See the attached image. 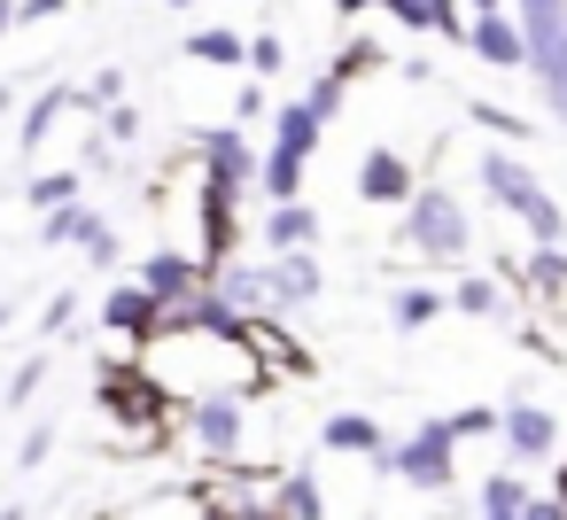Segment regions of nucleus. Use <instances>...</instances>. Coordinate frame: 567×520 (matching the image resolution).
I'll list each match as a JSON object with an SVG mask.
<instances>
[{
  "mask_svg": "<svg viewBox=\"0 0 567 520\" xmlns=\"http://www.w3.org/2000/svg\"><path fill=\"white\" fill-rule=\"evenodd\" d=\"M520 505H528L520 474H489V481H482V512H489V520H520Z\"/></svg>",
  "mask_w": 567,
  "mask_h": 520,
  "instance_id": "b1692460",
  "label": "nucleus"
},
{
  "mask_svg": "<svg viewBox=\"0 0 567 520\" xmlns=\"http://www.w3.org/2000/svg\"><path fill=\"white\" fill-rule=\"evenodd\" d=\"M17 32V0H0V40H9Z\"/></svg>",
  "mask_w": 567,
  "mask_h": 520,
  "instance_id": "58836bf2",
  "label": "nucleus"
},
{
  "mask_svg": "<svg viewBox=\"0 0 567 520\" xmlns=\"http://www.w3.org/2000/svg\"><path fill=\"white\" fill-rule=\"evenodd\" d=\"M319 443H327V450H342V458H381V450H389V443H381V427H373L365 412H334V419L319 427Z\"/></svg>",
  "mask_w": 567,
  "mask_h": 520,
  "instance_id": "f3484780",
  "label": "nucleus"
},
{
  "mask_svg": "<svg viewBox=\"0 0 567 520\" xmlns=\"http://www.w3.org/2000/svg\"><path fill=\"white\" fill-rule=\"evenodd\" d=\"M327 9H334V17L350 24V17H365V9H381V0H327Z\"/></svg>",
  "mask_w": 567,
  "mask_h": 520,
  "instance_id": "e433bc0d",
  "label": "nucleus"
},
{
  "mask_svg": "<svg viewBox=\"0 0 567 520\" xmlns=\"http://www.w3.org/2000/svg\"><path fill=\"white\" fill-rule=\"evenodd\" d=\"M265 249H272V257L319 249V210H311V202H272V210H265Z\"/></svg>",
  "mask_w": 567,
  "mask_h": 520,
  "instance_id": "ddd939ff",
  "label": "nucleus"
},
{
  "mask_svg": "<svg viewBox=\"0 0 567 520\" xmlns=\"http://www.w3.org/2000/svg\"><path fill=\"white\" fill-rule=\"evenodd\" d=\"M48 450H55V419H32V427H24V443H17V466H24V474H40V466H48Z\"/></svg>",
  "mask_w": 567,
  "mask_h": 520,
  "instance_id": "cd10ccee",
  "label": "nucleus"
},
{
  "mask_svg": "<svg viewBox=\"0 0 567 520\" xmlns=\"http://www.w3.org/2000/svg\"><path fill=\"white\" fill-rule=\"evenodd\" d=\"M404 249H420L427 264H466L474 249V226H466V202L435 179H420V195L404 202Z\"/></svg>",
  "mask_w": 567,
  "mask_h": 520,
  "instance_id": "f03ea898",
  "label": "nucleus"
},
{
  "mask_svg": "<svg viewBox=\"0 0 567 520\" xmlns=\"http://www.w3.org/2000/svg\"><path fill=\"white\" fill-rule=\"evenodd\" d=\"M497 427H505V450H513V458H544V450H551V412H536V404L497 412Z\"/></svg>",
  "mask_w": 567,
  "mask_h": 520,
  "instance_id": "a211bd4d",
  "label": "nucleus"
},
{
  "mask_svg": "<svg viewBox=\"0 0 567 520\" xmlns=\"http://www.w3.org/2000/svg\"><path fill=\"white\" fill-rule=\"evenodd\" d=\"M102 226H110V218L79 195V202H63V210H48V218H40V249H86Z\"/></svg>",
  "mask_w": 567,
  "mask_h": 520,
  "instance_id": "f8f14e48",
  "label": "nucleus"
},
{
  "mask_svg": "<svg viewBox=\"0 0 567 520\" xmlns=\"http://www.w3.org/2000/svg\"><path fill=\"white\" fill-rule=\"evenodd\" d=\"M164 9H195V0H164Z\"/></svg>",
  "mask_w": 567,
  "mask_h": 520,
  "instance_id": "37998d69",
  "label": "nucleus"
},
{
  "mask_svg": "<svg viewBox=\"0 0 567 520\" xmlns=\"http://www.w3.org/2000/svg\"><path fill=\"white\" fill-rule=\"evenodd\" d=\"M342 94H350V86H342V79L327 71V79H311V94H303V102H311V110H319V117L334 125V117H342Z\"/></svg>",
  "mask_w": 567,
  "mask_h": 520,
  "instance_id": "7c9ffc66",
  "label": "nucleus"
},
{
  "mask_svg": "<svg viewBox=\"0 0 567 520\" xmlns=\"http://www.w3.org/2000/svg\"><path fill=\"white\" fill-rule=\"evenodd\" d=\"M489 427H497V412H482V404H474V412H451V435H458V443H466V435H489Z\"/></svg>",
  "mask_w": 567,
  "mask_h": 520,
  "instance_id": "72a5a7b5",
  "label": "nucleus"
},
{
  "mask_svg": "<svg viewBox=\"0 0 567 520\" xmlns=\"http://www.w3.org/2000/svg\"><path fill=\"white\" fill-rule=\"evenodd\" d=\"M79 195H86V171H40V179L24 187V202H32L40 218H48V210H63V202H79Z\"/></svg>",
  "mask_w": 567,
  "mask_h": 520,
  "instance_id": "412c9836",
  "label": "nucleus"
},
{
  "mask_svg": "<svg viewBox=\"0 0 567 520\" xmlns=\"http://www.w3.org/2000/svg\"><path fill=\"white\" fill-rule=\"evenodd\" d=\"M319 288H327V272H319L311 249L272 257V311H303V303H319Z\"/></svg>",
  "mask_w": 567,
  "mask_h": 520,
  "instance_id": "9b49d317",
  "label": "nucleus"
},
{
  "mask_svg": "<svg viewBox=\"0 0 567 520\" xmlns=\"http://www.w3.org/2000/svg\"><path fill=\"white\" fill-rule=\"evenodd\" d=\"M9 319H17V311H9V303H0V334H9Z\"/></svg>",
  "mask_w": 567,
  "mask_h": 520,
  "instance_id": "a19ab883",
  "label": "nucleus"
},
{
  "mask_svg": "<svg viewBox=\"0 0 567 520\" xmlns=\"http://www.w3.org/2000/svg\"><path fill=\"white\" fill-rule=\"evenodd\" d=\"M164 326V311H156V295L141 288V280H117L110 295H102V334L110 342H148Z\"/></svg>",
  "mask_w": 567,
  "mask_h": 520,
  "instance_id": "1a4fd4ad",
  "label": "nucleus"
},
{
  "mask_svg": "<svg viewBox=\"0 0 567 520\" xmlns=\"http://www.w3.org/2000/svg\"><path fill=\"white\" fill-rule=\"evenodd\" d=\"M319 141H327V117H319L311 102L272 110V148H288V156H319Z\"/></svg>",
  "mask_w": 567,
  "mask_h": 520,
  "instance_id": "4468645a",
  "label": "nucleus"
},
{
  "mask_svg": "<svg viewBox=\"0 0 567 520\" xmlns=\"http://www.w3.org/2000/svg\"><path fill=\"white\" fill-rule=\"evenodd\" d=\"M474 125H482V133H497V141H528V133H536V125H520V117H513V110H497V102H474Z\"/></svg>",
  "mask_w": 567,
  "mask_h": 520,
  "instance_id": "c85d7f7f",
  "label": "nucleus"
},
{
  "mask_svg": "<svg viewBox=\"0 0 567 520\" xmlns=\"http://www.w3.org/2000/svg\"><path fill=\"white\" fill-rule=\"evenodd\" d=\"M482 187H489V202L497 210H513L528 233H536V249H559V233H567V218H559V202L544 195V179L520 164V156H505V148H489L482 156Z\"/></svg>",
  "mask_w": 567,
  "mask_h": 520,
  "instance_id": "f257e3e1",
  "label": "nucleus"
},
{
  "mask_svg": "<svg viewBox=\"0 0 567 520\" xmlns=\"http://www.w3.org/2000/svg\"><path fill=\"white\" fill-rule=\"evenodd\" d=\"M451 458H458V435H451V419H427L412 443H396V450H381L373 466H389V474H404L412 489H451Z\"/></svg>",
  "mask_w": 567,
  "mask_h": 520,
  "instance_id": "39448f33",
  "label": "nucleus"
},
{
  "mask_svg": "<svg viewBox=\"0 0 567 520\" xmlns=\"http://www.w3.org/2000/svg\"><path fill=\"white\" fill-rule=\"evenodd\" d=\"M40 381H48V350H32V357L9 373V404H32V396H40Z\"/></svg>",
  "mask_w": 567,
  "mask_h": 520,
  "instance_id": "c756f323",
  "label": "nucleus"
},
{
  "mask_svg": "<svg viewBox=\"0 0 567 520\" xmlns=\"http://www.w3.org/2000/svg\"><path fill=\"white\" fill-rule=\"evenodd\" d=\"M443 311H451V295H435V288H396V295H389V326H396V334H420V326H435Z\"/></svg>",
  "mask_w": 567,
  "mask_h": 520,
  "instance_id": "aec40b11",
  "label": "nucleus"
},
{
  "mask_svg": "<svg viewBox=\"0 0 567 520\" xmlns=\"http://www.w3.org/2000/svg\"><path fill=\"white\" fill-rule=\"evenodd\" d=\"M358 195H365L373 210H404V202L420 195V171H412L396 148H365V156H358Z\"/></svg>",
  "mask_w": 567,
  "mask_h": 520,
  "instance_id": "6e6552de",
  "label": "nucleus"
},
{
  "mask_svg": "<svg viewBox=\"0 0 567 520\" xmlns=\"http://www.w3.org/2000/svg\"><path fill=\"white\" fill-rule=\"evenodd\" d=\"M9 110H17V86H9V79H0V117H9Z\"/></svg>",
  "mask_w": 567,
  "mask_h": 520,
  "instance_id": "ea45409f",
  "label": "nucleus"
},
{
  "mask_svg": "<svg viewBox=\"0 0 567 520\" xmlns=\"http://www.w3.org/2000/svg\"><path fill=\"white\" fill-rule=\"evenodd\" d=\"M466 48H474L489 71H528V63H536V55H528V32H520L513 9H497V17H466Z\"/></svg>",
  "mask_w": 567,
  "mask_h": 520,
  "instance_id": "0eeeda50",
  "label": "nucleus"
},
{
  "mask_svg": "<svg viewBox=\"0 0 567 520\" xmlns=\"http://www.w3.org/2000/svg\"><path fill=\"white\" fill-rule=\"evenodd\" d=\"M381 63H389V48H381V40H342V48H334V63H327V71H334V79H342V86H350V79H373V71H381Z\"/></svg>",
  "mask_w": 567,
  "mask_h": 520,
  "instance_id": "4be33fe9",
  "label": "nucleus"
},
{
  "mask_svg": "<svg viewBox=\"0 0 567 520\" xmlns=\"http://www.w3.org/2000/svg\"><path fill=\"white\" fill-rule=\"evenodd\" d=\"M272 512H280V520H319V512H327V497H319V474H311V466L280 474V481H272Z\"/></svg>",
  "mask_w": 567,
  "mask_h": 520,
  "instance_id": "6ab92c4d",
  "label": "nucleus"
},
{
  "mask_svg": "<svg viewBox=\"0 0 567 520\" xmlns=\"http://www.w3.org/2000/svg\"><path fill=\"white\" fill-rule=\"evenodd\" d=\"M71 110H79V94H71V86L32 94V102H24V125H17V156L32 164V156L48 148V133H63V117H71Z\"/></svg>",
  "mask_w": 567,
  "mask_h": 520,
  "instance_id": "9d476101",
  "label": "nucleus"
},
{
  "mask_svg": "<svg viewBox=\"0 0 567 520\" xmlns=\"http://www.w3.org/2000/svg\"><path fill=\"white\" fill-rule=\"evenodd\" d=\"M210 288L234 319H265L272 311V264H249V257H218L210 264Z\"/></svg>",
  "mask_w": 567,
  "mask_h": 520,
  "instance_id": "423d86ee",
  "label": "nucleus"
},
{
  "mask_svg": "<svg viewBox=\"0 0 567 520\" xmlns=\"http://www.w3.org/2000/svg\"><path fill=\"white\" fill-rule=\"evenodd\" d=\"M280 71H288V40L280 32H257L249 40V79H280Z\"/></svg>",
  "mask_w": 567,
  "mask_h": 520,
  "instance_id": "bb28decb",
  "label": "nucleus"
},
{
  "mask_svg": "<svg viewBox=\"0 0 567 520\" xmlns=\"http://www.w3.org/2000/svg\"><path fill=\"white\" fill-rule=\"evenodd\" d=\"M117 257H125V249H117V226H102V233H94V241H86V264H102V272H110V264H117Z\"/></svg>",
  "mask_w": 567,
  "mask_h": 520,
  "instance_id": "473e14b6",
  "label": "nucleus"
},
{
  "mask_svg": "<svg viewBox=\"0 0 567 520\" xmlns=\"http://www.w3.org/2000/svg\"><path fill=\"white\" fill-rule=\"evenodd\" d=\"M520 520H567V505H559V497H544V505L528 497V505H520Z\"/></svg>",
  "mask_w": 567,
  "mask_h": 520,
  "instance_id": "c9c22d12",
  "label": "nucleus"
},
{
  "mask_svg": "<svg viewBox=\"0 0 567 520\" xmlns=\"http://www.w3.org/2000/svg\"><path fill=\"white\" fill-rule=\"evenodd\" d=\"M559 505H567V466H559Z\"/></svg>",
  "mask_w": 567,
  "mask_h": 520,
  "instance_id": "79ce46f5",
  "label": "nucleus"
},
{
  "mask_svg": "<svg viewBox=\"0 0 567 520\" xmlns=\"http://www.w3.org/2000/svg\"><path fill=\"white\" fill-rule=\"evenodd\" d=\"M303 171H311V156L265 148V164H257V195H265V202H303Z\"/></svg>",
  "mask_w": 567,
  "mask_h": 520,
  "instance_id": "dca6fc26",
  "label": "nucleus"
},
{
  "mask_svg": "<svg viewBox=\"0 0 567 520\" xmlns=\"http://www.w3.org/2000/svg\"><path fill=\"white\" fill-rule=\"evenodd\" d=\"M63 9H71V0H17V32H24V24H55Z\"/></svg>",
  "mask_w": 567,
  "mask_h": 520,
  "instance_id": "2f4dec72",
  "label": "nucleus"
},
{
  "mask_svg": "<svg viewBox=\"0 0 567 520\" xmlns=\"http://www.w3.org/2000/svg\"><path fill=\"white\" fill-rule=\"evenodd\" d=\"M71 94H79V110H86V117H102V110H117V102H125V71L110 63V71H94V79H86V86H71Z\"/></svg>",
  "mask_w": 567,
  "mask_h": 520,
  "instance_id": "5701e85b",
  "label": "nucleus"
},
{
  "mask_svg": "<svg viewBox=\"0 0 567 520\" xmlns=\"http://www.w3.org/2000/svg\"><path fill=\"white\" fill-rule=\"evenodd\" d=\"M133 280H141V288L156 295V311H164V326H172V319H187V311H195V303L210 295V264H203L195 249H172V241H164V249H148Z\"/></svg>",
  "mask_w": 567,
  "mask_h": 520,
  "instance_id": "20e7f679",
  "label": "nucleus"
},
{
  "mask_svg": "<svg viewBox=\"0 0 567 520\" xmlns=\"http://www.w3.org/2000/svg\"><path fill=\"white\" fill-rule=\"evenodd\" d=\"M79 311H86V295H79V288H63V295L40 311V342H63V334L79 326Z\"/></svg>",
  "mask_w": 567,
  "mask_h": 520,
  "instance_id": "a878e982",
  "label": "nucleus"
},
{
  "mask_svg": "<svg viewBox=\"0 0 567 520\" xmlns=\"http://www.w3.org/2000/svg\"><path fill=\"white\" fill-rule=\"evenodd\" d=\"M257 117H265V86H241L234 94V125H257Z\"/></svg>",
  "mask_w": 567,
  "mask_h": 520,
  "instance_id": "f704fd0d",
  "label": "nucleus"
},
{
  "mask_svg": "<svg viewBox=\"0 0 567 520\" xmlns=\"http://www.w3.org/2000/svg\"><path fill=\"white\" fill-rule=\"evenodd\" d=\"M187 63H210V71H249V40L226 32V24H203L187 32Z\"/></svg>",
  "mask_w": 567,
  "mask_h": 520,
  "instance_id": "2eb2a0df",
  "label": "nucleus"
},
{
  "mask_svg": "<svg viewBox=\"0 0 567 520\" xmlns=\"http://www.w3.org/2000/svg\"><path fill=\"white\" fill-rule=\"evenodd\" d=\"M179 435L195 443V458L241 466V450H249V396H195V404H179Z\"/></svg>",
  "mask_w": 567,
  "mask_h": 520,
  "instance_id": "7ed1b4c3",
  "label": "nucleus"
},
{
  "mask_svg": "<svg viewBox=\"0 0 567 520\" xmlns=\"http://www.w3.org/2000/svg\"><path fill=\"white\" fill-rule=\"evenodd\" d=\"M451 311H466V319H489V311H497V280H482V272H466V280L451 288Z\"/></svg>",
  "mask_w": 567,
  "mask_h": 520,
  "instance_id": "393cba45",
  "label": "nucleus"
},
{
  "mask_svg": "<svg viewBox=\"0 0 567 520\" xmlns=\"http://www.w3.org/2000/svg\"><path fill=\"white\" fill-rule=\"evenodd\" d=\"M466 17H497V9H513V0H458Z\"/></svg>",
  "mask_w": 567,
  "mask_h": 520,
  "instance_id": "4c0bfd02",
  "label": "nucleus"
},
{
  "mask_svg": "<svg viewBox=\"0 0 567 520\" xmlns=\"http://www.w3.org/2000/svg\"><path fill=\"white\" fill-rule=\"evenodd\" d=\"M482 520H489V512H482Z\"/></svg>",
  "mask_w": 567,
  "mask_h": 520,
  "instance_id": "c03bdc74",
  "label": "nucleus"
}]
</instances>
